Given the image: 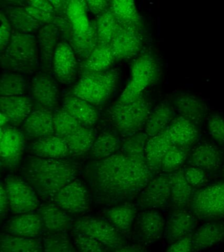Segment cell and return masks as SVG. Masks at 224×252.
Masks as SVG:
<instances>
[{
    "label": "cell",
    "instance_id": "obj_56",
    "mask_svg": "<svg viewBox=\"0 0 224 252\" xmlns=\"http://www.w3.org/2000/svg\"><path fill=\"white\" fill-rule=\"evenodd\" d=\"M114 252H145L144 249L137 245L124 246Z\"/></svg>",
    "mask_w": 224,
    "mask_h": 252
},
{
    "label": "cell",
    "instance_id": "obj_9",
    "mask_svg": "<svg viewBox=\"0 0 224 252\" xmlns=\"http://www.w3.org/2000/svg\"><path fill=\"white\" fill-rule=\"evenodd\" d=\"M4 185L9 202V210L15 214L34 212L40 207L36 192L26 181L19 177L8 176Z\"/></svg>",
    "mask_w": 224,
    "mask_h": 252
},
{
    "label": "cell",
    "instance_id": "obj_55",
    "mask_svg": "<svg viewBox=\"0 0 224 252\" xmlns=\"http://www.w3.org/2000/svg\"><path fill=\"white\" fill-rule=\"evenodd\" d=\"M9 209L8 196H7L4 185L1 183V187H0V217H1V220L6 216Z\"/></svg>",
    "mask_w": 224,
    "mask_h": 252
},
{
    "label": "cell",
    "instance_id": "obj_23",
    "mask_svg": "<svg viewBox=\"0 0 224 252\" xmlns=\"http://www.w3.org/2000/svg\"><path fill=\"white\" fill-rule=\"evenodd\" d=\"M173 146L174 145L166 129L147 140L145 145V159L153 174L160 171L162 159Z\"/></svg>",
    "mask_w": 224,
    "mask_h": 252
},
{
    "label": "cell",
    "instance_id": "obj_52",
    "mask_svg": "<svg viewBox=\"0 0 224 252\" xmlns=\"http://www.w3.org/2000/svg\"><path fill=\"white\" fill-rule=\"evenodd\" d=\"M1 29H0V49L1 53L4 52L7 46L10 43L11 36H12L13 31L11 29L10 22L7 19L6 15L1 12Z\"/></svg>",
    "mask_w": 224,
    "mask_h": 252
},
{
    "label": "cell",
    "instance_id": "obj_54",
    "mask_svg": "<svg viewBox=\"0 0 224 252\" xmlns=\"http://www.w3.org/2000/svg\"><path fill=\"white\" fill-rule=\"evenodd\" d=\"M88 10L94 15H99L109 7V1H86Z\"/></svg>",
    "mask_w": 224,
    "mask_h": 252
},
{
    "label": "cell",
    "instance_id": "obj_57",
    "mask_svg": "<svg viewBox=\"0 0 224 252\" xmlns=\"http://www.w3.org/2000/svg\"><path fill=\"white\" fill-rule=\"evenodd\" d=\"M9 124H10V120H9V118L4 113L1 112V115H0V126H1V127H6V126H8Z\"/></svg>",
    "mask_w": 224,
    "mask_h": 252
},
{
    "label": "cell",
    "instance_id": "obj_34",
    "mask_svg": "<svg viewBox=\"0 0 224 252\" xmlns=\"http://www.w3.org/2000/svg\"><path fill=\"white\" fill-rule=\"evenodd\" d=\"M136 215V208L128 204L113 207L105 212L107 220L125 236L130 233Z\"/></svg>",
    "mask_w": 224,
    "mask_h": 252
},
{
    "label": "cell",
    "instance_id": "obj_42",
    "mask_svg": "<svg viewBox=\"0 0 224 252\" xmlns=\"http://www.w3.org/2000/svg\"><path fill=\"white\" fill-rule=\"evenodd\" d=\"M27 82L24 74L5 72L1 77L0 94L1 96L25 95Z\"/></svg>",
    "mask_w": 224,
    "mask_h": 252
},
{
    "label": "cell",
    "instance_id": "obj_1",
    "mask_svg": "<svg viewBox=\"0 0 224 252\" xmlns=\"http://www.w3.org/2000/svg\"><path fill=\"white\" fill-rule=\"evenodd\" d=\"M86 173L94 201L105 205L132 198L154 176L146 159L127 157L121 151L107 158L92 161Z\"/></svg>",
    "mask_w": 224,
    "mask_h": 252
},
{
    "label": "cell",
    "instance_id": "obj_50",
    "mask_svg": "<svg viewBox=\"0 0 224 252\" xmlns=\"http://www.w3.org/2000/svg\"><path fill=\"white\" fill-rule=\"evenodd\" d=\"M210 135L220 145L224 146V118L219 114H212L208 120Z\"/></svg>",
    "mask_w": 224,
    "mask_h": 252
},
{
    "label": "cell",
    "instance_id": "obj_53",
    "mask_svg": "<svg viewBox=\"0 0 224 252\" xmlns=\"http://www.w3.org/2000/svg\"><path fill=\"white\" fill-rule=\"evenodd\" d=\"M193 251L192 234L170 244L166 252H192Z\"/></svg>",
    "mask_w": 224,
    "mask_h": 252
},
{
    "label": "cell",
    "instance_id": "obj_39",
    "mask_svg": "<svg viewBox=\"0 0 224 252\" xmlns=\"http://www.w3.org/2000/svg\"><path fill=\"white\" fill-rule=\"evenodd\" d=\"M66 16L71 24L74 35H82L90 29L86 1H68Z\"/></svg>",
    "mask_w": 224,
    "mask_h": 252
},
{
    "label": "cell",
    "instance_id": "obj_22",
    "mask_svg": "<svg viewBox=\"0 0 224 252\" xmlns=\"http://www.w3.org/2000/svg\"><path fill=\"white\" fill-rule=\"evenodd\" d=\"M44 229L42 218L38 213H28L15 217L5 224L6 233L27 238H39Z\"/></svg>",
    "mask_w": 224,
    "mask_h": 252
},
{
    "label": "cell",
    "instance_id": "obj_51",
    "mask_svg": "<svg viewBox=\"0 0 224 252\" xmlns=\"http://www.w3.org/2000/svg\"><path fill=\"white\" fill-rule=\"evenodd\" d=\"M53 25L58 29L61 37H64V40L69 43L73 37L74 32L67 16L56 15Z\"/></svg>",
    "mask_w": 224,
    "mask_h": 252
},
{
    "label": "cell",
    "instance_id": "obj_48",
    "mask_svg": "<svg viewBox=\"0 0 224 252\" xmlns=\"http://www.w3.org/2000/svg\"><path fill=\"white\" fill-rule=\"evenodd\" d=\"M72 242L78 252H111L101 242L84 234L74 232Z\"/></svg>",
    "mask_w": 224,
    "mask_h": 252
},
{
    "label": "cell",
    "instance_id": "obj_44",
    "mask_svg": "<svg viewBox=\"0 0 224 252\" xmlns=\"http://www.w3.org/2000/svg\"><path fill=\"white\" fill-rule=\"evenodd\" d=\"M81 126L83 125L62 108L56 109L54 113L55 135L58 137L65 139Z\"/></svg>",
    "mask_w": 224,
    "mask_h": 252
},
{
    "label": "cell",
    "instance_id": "obj_24",
    "mask_svg": "<svg viewBox=\"0 0 224 252\" xmlns=\"http://www.w3.org/2000/svg\"><path fill=\"white\" fill-rule=\"evenodd\" d=\"M23 129L27 136L37 139L55 135L52 110L32 111L24 122Z\"/></svg>",
    "mask_w": 224,
    "mask_h": 252
},
{
    "label": "cell",
    "instance_id": "obj_49",
    "mask_svg": "<svg viewBox=\"0 0 224 252\" xmlns=\"http://www.w3.org/2000/svg\"><path fill=\"white\" fill-rule=\"evenodd\" d=\"M183 170L187 181L193 189L202 188L208 182L207 174L201 169L189 165Z\"/></svg>",
    "mask_w": 224,
    "mask_h": 252
},
{
    "label": "cell",
    "instance_id": "obj_5",
    "mask_svg": "<svg viewBox=\"0 0 224 252\" xmlns=\"http://www.w3.org/2000/svg\"><path fill=\"white\" fill-rule=\"evenodd\" d=\"M119 78V71L115 69L85 75L74 86L72 94L92 105H100L111 97Z\"/></svg>",
    "mask_w": 224,
    "mask_h": 252
},
{
    "label": "cell",
    "instance_id": "obj_12",
    "mask_svg": "<svg viewBox=\"0 0 224 252\" xmlns=\"http://www.w3.org/2000/svg\"><path fill=\"white\" fill-rule=\"evenodd\" d=\"M76 55L71 45L65 41H60L52 61V72L62 84L73 82L79 72Z\"/></svg>",
    "mask_w": 224,
    "mask_h": 252
},
{
    "label": "cell",
    "instance_id": "obj_18",
    "mask_svg": "<svg viewBox=\"0 0 224 252\" xmlns=\"http://www.w3.org/2000/svg\"><path fill=\"white\" fill-rule=\"evenodd\" d=\"M223 162V154L217 146L204 142L189 154L188 163L208 172L217 171Z\"/></svg>",
    "mask_w": 224,
    "mask_h": 252
},
{
    "label": "cell",
    "instance_id": "obj_43",
    "mask_svg": "<svg viewBox=\"0 0 224 252\" xmlns=\"http://www.w3.org/2000/svg\"><path fill=\"white\" fill-rule=\"evenodd\" d=\"M22 6H24L27 11L43 25L53 24L56 12L50 1H27Z\"/></svg>",
    "mask_w": 224,
    "mask_h": 252
},
{
    "label": "cell",
    "instance_id": "obj_11",
    "mask_svg": "<svg viewBox=\"0 0 224 252\" xmlns=\"http://www.w3.org/2000/svg\"><path fill=\"white\" fill-rule=\"evenodd\" d=\"M1 166L13 169L17 166L25 149L24 133L14 126L1 127Z\"/></svg>",
    "mask_w": 224,
    "mask_h": 252
},
{
    "label": "cell",
    "instance_id": "obj_28",
    "mask_svg": "<svg viewBox=\"0 0 224 252\" xmlns=\"http://www.w3.org/2000/svg\"><path fill=\"white\" fill-rule=\"evenodd\" d=\"M173 104L174 110L181 116L188 118L196 124L202 122L208 111L207 106L202 100L187 93H180L175 95Z\"/></svg>",
    "mask_w": 224,
    "mask_h": 252
},
{
    "label": "cell",
    "instance_id": "obj_31",
    "mask_svg": "<svg viewBox=\"0 0 224 252\" xmlns=\"http://www.w3.org/2000/svg\"><path fill=\"white\" fill-rule=\"evenodd\" d=\"M116 61L110 46L97 45L91 55L82 61L79 72L82 76L109 70Z\"/></svg>",
    "mask_w": 224,
    "mask_h": 252
},
{
    "label": "cell",
    "instance_id": "obj_46",
    "mask_svg": "<svg viewBox=\"0 0 224 252\" xmlns=\"http://www.w3.org/2000/svg\"><path fill=\"white\" fill-rule=\"evenodd\" d=\"M188 150L173 146L165 155L161 163L160 171L166 173H172L180 170L184 163L188 160Z\"/></svg>",
    "mask_w": 224,
    "mask_h": 252
},
{
    "label": "cell",
    "instance_id": "obj_30",
    "mask_svg": "<svg viewBox=\"0 0 224 252\" xmlns=\"http://www.w3.org/2000/svg\"><path fill=\"white\" fill-rule=\"evenodd\" d=\"M224 242V221L214 220L204 224L192 235L193 251H201Z\"/></svg>",
    "mask_w": 224,
    "mask_h": 252
},
{
    "label": "cell",
    "instance_id": "obj_6",
    "mask_svg": "<svg viewBox=\"0 0 224 252\" xmlns=\"http://www.w3.org/2000/svg\"><path fill=\"white\" fill-rule=\"evenodd\" d=\"M159 76L160 70L155 57L150 53L141 55L133 61L129 82L117 102L127 104L136 100Z\"/></svg>",
    "mask_w": 224,
    "mask_h": 252
},
{
    "label": "cell",
    "instance_id": "obj_15",
    "mask_svg": "<svg viewBox=\"0 0 224 252\" xmlns=\"http://www.w3.org/2000/svg\"><path fill=\"white\" fill-rule=\"evenodd\" d=\"M143 46V33L120 25L111 44L116 60H127L140 52Z\"/></svg>",
    "mask_w": 224,
    "mask_h": 252
},
{
    "label": "cell",
    "instance_id": "obj_13",
    "mask_svg": "<svg viewBox=\"0 0 224 252\" xmlns=\"http://www.w3.org/2000/svg\"><path fill=\"white\" fill-rule=\"evenodd\" d=\"M171 200L170 174L153 177L140 192L139 205L141 208L155 210L166 208Z\"/></svg>",
    "mask_w": 224,
    "mask_h": 252
},
{
    "label": "cell",
    "instance_id": "obj_41",
    "mask_svg": "<svg viewBox=\"0 0 224 252\" xmlns=\"http://www.w3.org/2000/svg\"><path fill=\"white\" fill-rule=\"evenodd\" d=\"M122 143L113 132L103 131L94 142L92 149V155L97 159L111 157L121 149Z\"/></svg>",
    "mask_w": 224,
    "mask_h": 252
},
{
    "label": "cell",
    "instance_id": "obj_10",
    "mask_svg": "<svg viewBox=\"0 0 224 252\" xmlns=\"http://www.w3.org/2000/svg\"><path fill=\"white\" fill-rule=\"evenodd\" d=\"M51 202L66 212L83 214L89 210V194L82 181L75 179L59 191Z\"/></svg>",
    "mask_w": 224,
    "mask_h": 252
},
{
    "label": "cell",
    "instance_id": "obj_33",
    "mask_svg": "<svg viewBox=\"0 0 224 252\" xmlns=\"http://www.w3.org/2000/svg\"><path fill=\"white\" fill-rule=\"evenodd\" d=\"M7 19L13 27V31L25 34L38 33L43 27L42 23L36 21L27 11L24 6H11L5 11Z\"/></svg>",
    "mask_w": 224,
    "mask_h": 252
},
{
    "label": "cell",
    "instance_id": "obj_26",
    "mask_svg": "<svg viewBox=\"0 0 224 252\" xmlns=\"http://www.w3.org/2000/svg\"><path fill=\"white\" fill-rule=\"evenodd\" d=\"M62 108L86 127H92L99 119L94 105L73 94L64 98Z\"/></svg>",
    "mask_w": 224,
    "mask_h": 252
},
{
    "label": "cell",
    "instance_id": "obj_16",
    "mask_svg": "<svg viewBox=\"0 0 224 252\" xmlns=\"http://www.w3.org/2000/svg\"><path fill=\"white\" fill-rule=\"evenodd\" d=\"M165 227L164 219L160 213L155 210H148L137 216L134 230L141 241L152 243L164 234Z\"/></svg>",
    "mask_w": 224,
    "mask_h": 252
},
{
    "label": "cell",
    "instance_id": "obj_37",
    "mask_svg": "<svg viewBox=\"0 0 224 252\" xmlns=\"http://www.w3.org/2000/svg\"><path fill=\"white\" fill-rule=\"evenodd\" d=\"M68 154L81 156L92 149L95 142V131L92 127L81 126L65 138Z\"/></svg>",
    "mask_w": 224,
    "mask_h": 252
},
{
    "label": "cell",
    "instance_id": "obj_58",
    "mask_svg": "<svg viewBox=\"0 0 224 252\" xmlns=\"http://www.w3.org/2000/svg\"><path fill=\"white\" fill-rule=\"evenodd\" d=\"M223 173H224V169H223Z\"/></svg>",
    "mask_w": 224,
    "mask_h": 252
},
{
    "label": "cell",
    "instance_id": "obj_2",
    "mask_svg": "<svg viewBox=\"0 0 224 252\" xmlns=\"http://www.w3.org/2000/svg\"><path fill=\"white\" fill-rule=\"evenodd\" d=\"M79 165L64 159L44 158L30 156L27 158L23 171L27 182L38 196L46 202H52L57 193L76 179Z\"/></svg>",
    "mask_w": 224,
    "mask_h": 252
},
{
    "label": "cell",
    "instance_id": "obj_27",
    "mask_svg": "<svg viewBox=\"0 0 224 252\" xmlns=\"http://www.w3.org/2000/svg\"><path fill=\"white\" fill-rule=\"evenodd\" d=\"M35 157L51 159H64L68 155L67 144L64 138L56 135L37 139L29 147Z\"/></svg>",
    "mask_w": 224,
    "mask_h": 252
},
{
    "label": "cell",
    "instance_id": "obj_8",
    "mask_svg": "<svg viewBox=\"0 0 224 252\" xmlns=\"http://www.w3.org/2000/svg\"><path fill=\"white\" fill-rule=\"evenodd\" d=\"M73 232L84 234L101 242L109 249L116 250L125 246L123 234L109 222L103 219L82 218L74 220Z\"/></svg>",
    "mask_w": 224,
    "mask_h": 252
},
{
    "label": "cell",
    "instance_id": "obj_19",
    "mask_svg": "<svg viewBox=\"0 0 224 252\" xmlns=\"http://www.w3.org/2000/svg\"><path fill=\"white\" fill-rule=\"evenodd\" d=\"M197 224L196 217L191 211L176 210L170 215L165 227L164 238L172 244L191 234Z\"/></svg>",
    "mask_w": 224,
    "mask_h": 252
},
{
    "label": "cell",
    "instance_id": "obj_29",
    "mask_svg": "<svg viewBox=\"0 0 224 252\" xmlns=\"http://www.w3.org/2000/svg\"><path fill=\"white\" fill-rule=\"evenodd\" d=\"M109 9L122 27L143 33V23L133 1H111Z\"/></svg>",
    "mask_w": 224,
    "mask_h": 252
},
{
    "label": "cell",
    "instance_id": "obj_14",
    "mask_svg": "<svg viewBox=\"0 0 224 252\" xmlns=\"http://www.w3.org/2000/svg\"><path fill=\"white\" fill-rule=\"evenodd\" d=\"M31 94L39 109L54 110L59 101V88L50 74L37 72L30 84Z\"/></svg>",
    "mask_w": 224,
    "mask_h": 252
},
{
    "label": "cell",
    "instance_id": "obj_17",
    "mask_svg": "<svg viewBox=\"0 0 224 252\" xmlns=\"http://www.w3.org/2000/svg\"><path fill=\"white\" fill-rule=\"evenodd\" d=\"M60 37L58 29L53 24L43 26L37 33L40 66L43 72L50 74L52 72L53 58Z\"/></svg>",
    "mask_w": 224,
    "mask_h": 252
},
{
    "label": "cell",
    "instance_id": "obj_45",
    "mask_svg": "<svg viewBox=\"0 0 224 252\" xmlns=\"http://www.w3.org/2000/svg\"><path fill=\"white\" fill-rule=\"evenodd\" d=\"M149 136L145 133H137L128 136L121 145V152L127 157L145 159V145Z\"/></svg>",
    "mask_w": 224,
    "mask_h": 252
},
{
    "label": "cell",
    "instance_id": "obj_7",
    "mask_svg": "<svg viewBox=\"0 0 224 252\" xmlns=\"http://www.w3.org/2000/svg\"><path fill=\"white\" fill-rule=\"evenodd\" d=\"M189 207L191 212L200 220L224 218V181L196 190Z\"/></svg>",
    "mask_w": 224,
    "mask_h": 252
},
{
    "label": "cell",
    "instance_id": "obj_36",
    "mask_svg": "<svg viewBox=\"0 0 224 252\" xmlns=\"http://www.w3.org/2000/svg\"><path fill=\"white\" fill-rule=\"evenodd\" d=\"M1 252H44L42 240L6 233L1 235Z\"/></svg>",
    "mask_w": 224,
    "mask_h": 252
},
{
    "label": "cell",
    "instance_id": "obj_32",
    "mask_svg": "<svg viewBox=\"0 0 224 252\" xmlns=\"http://www.w3.org/2000/svg\"><path fill=\"white\" fill-rule=\"evenodd\" d=\"M171 200L176 210H184L190 206L193 191L184 176V170L170 173Z\"/></svg>",
    "mask_w": 224,
    "mask_h": 252
},
{
    "label": "cell",
    "instance_id": "obj_25",
    "mask_svg": "<svg viewBox=\"0 0 224 252\" xmlns=\"http://www.w3.org/2000/svg\"><path fill=\"white\" fill-rule=\"evenodd\" d=\"M1 112L7 116L13 126H19L32 112V104L28 96H13L0 97Z\"/></svg>",
    "mask_w": 224,
    "mask_h": 252
},
{
    "label": "cell",
    "instance_id": "obj_47",
    "mask_svg": "<svg viewBox=\"0 0 224 252\" xmlns=\"http://www.w3.org/2000/svg\"><path fill=\"white\" fill-rule=\"evenodd\" d=\"M42 241L44 252H78L65 233L48 234Z\"/></svg>",
    "mask_w": 224,
    "mask_h": 252
},
{
    "label": "cell",
    "instance_id": "obj_38",
    "mask_svg": "<svg viewBox=\"0 0 224 252\" xmlns=\"http://www.w3.org/2000/svg\"><path fill=\"white\" fill-rule=\"evenodd\" d=\"M96 24L98 45L111 46L120 25L109 7L98 15Z\"/></svg>",
    "mask_w": 224,
    "mask_h": 252
},
{
    "label": "cell",
    "instance_id": "obj_35",
    "mask_svg": "<svg viewBox=\"0 0 224 252\" xmlns=\"http://www.w3.org/2000/svg\"><path fill=\"white\" fill-rule=\"evenodd\" d=\"M173 106L162 103L152 110L145 124V133L149 137H154L164 131L176 118Z\"/></svg>",
    "mask_w": 224,
    "mask_h": 252
},
{
    "label": "cell",
    "instance_id": "obj_40",
    "mask_svg": "<svg viewBox=\"0 0 224 252\" xmlns=\"http://www.w3.org/2000/svg\"><path fill=\"white\" fill-rule=\"evenodd\" d=\"M69 44L78 59L82 61L87 59L98 45L96 21L90 22V29L84 35H74Z\"/></svg>",
    "mask_w": 224,
    "mask_h": 252
},
{
    "label": "cell",
    "instance_id": "obj_4",
    "mask_svg": "<svg viewBox=\"0 0 224 252\" xmlns=\"http://www.w3.org/2000/svg\"><path fill=\"white\" fill-rule=\"evenodd\" d=\"M151 103L143 95L129 103L116 102L108 110L109 119L122 135L128 137L145 126L151 112Z\"/></svg>",
    "mask_w": 224,
    "mask_h": 252
},
{
    "label": "cell",
    "instance_id": "obj_3",
    "mask_svg": "<svg viewBox=\"0 0 224 252\" xmlns=\"http://www.w3.org/2000/svg\"><path fill=\"white\" fill-rule=\"evenodd\" d=\"M1 66L6 72L33 74L40 66L36 36L13 31L10 43L1 53Z\"/></svg>",
    "mask_w": 224,
    "mask_h": 252
},
{
    "label": "cell",
    "instance_id": "obj_20",
    "mask_svg": "<svg viewBox=\"0 0 224 252\" xmlns=\"http://www.w3.org/2000/svg\"><path fill=\"white\" fill-rule=\"evenodd\" d=\"M166 129L175 146L188 151L199 137L196 124L181 115L175 118Z\"/></svg>",
    "mask_w": 224,
    "mask_h": 252
},
{
    "label": "cell",
    "instance_id": "obj_21",
    "mask_svg": "<svg viewBox=\"0 0 224 252\" xmlns=\"http://www.w3.org/2000/svg\"><path fill=\"white\" fill-rule=\"evenodd\" d=\"M37 213L42 218L44 229L48 234L65 233L73 226L74 220L67 212L54 203L41 204Z\"/></svg>",
    "mask_w": 224,
    "mask_h": 252
}]
</instances>
